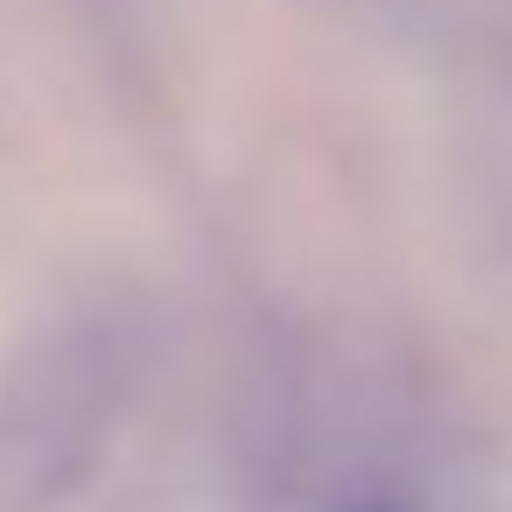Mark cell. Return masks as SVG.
<instances>
[{
	"label": "cell",
	"mask_w": 512,
	"mask_h": 512,
	"mask_svg": "<svg viewBox=\"0 0 512 512\" xmlns=\"http://www.w3.org/2000/svg\"><path fill=\"white\" fill-rule=\"evenodd\" d=\"M365 512H386V505H365Z\"/></svg>",
	"instance_id": "cell-1"
}]
</instances>
